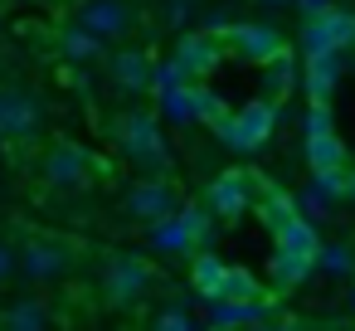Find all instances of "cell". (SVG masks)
Wrapping results in <instances>:
<instances>
[{
	"label": "cell",
	"mask_w": 355,
	"mask_h": 331,
	"mask_svg": "<svg viewBox=\"0 0 355 331\" xmlns=\"http://www.w3.org/2000/svg\"><path fill=\"white\" fill-rule=\"evenodd\" d=\"M112 142H117V151H122L132 166H141V171H151V176H161V171L171 166L161 122H156L151 112H141V108H132V112H122V117L112 122Z\"/></svg>",
	"instance_id": "1"
},
{
	"label": "cell",
	"mask_w": 355,
	"mask_h": 331,
	"mask_svg": "<svg viewBox=\"0 0 355 331\" xmlns=\"http://www.w3.org/2000/svg\"><path fill=\"white\" fill-rule=\"evenodd\" d=\"M272 127H277V103H268V98L248 103L239 112H219L214 117V137L224 146H234V151H263L268 137H272Z\"/></svg>",
	"instance_id": "2"
},
{
	"label": "cell",
	"mask_w": 355,
	"mask_h": 331,
	"mask_svg": "<svg viewBox=\"0 0 355 331\" xmlns=\"http://www.w3.org/2000/svg\"><path fill=\"white\" fill-rule=\"evenodd\" d=\"M73 268V244L69 239H54V234H30L20 248H15V273L30 278V282H54Z\"/></svg>",
	"instance_id": "3"
},
{
	"label": "cell",
	"mask_w": 355,
	"mask_h": 331,
	"mask_svg": "<svg viewBox=\"0 0 355 331\" xmlns=\"http://www.w3.org/2000/svg\"><path fill=\"white\" fill-rule=\"evenodd\" d=\"M156 282V268L137 253H107L103 258V292L112 307H137Z\"/></svg>",
	"instance_id": "4"
},
{
	"label": "cell",
	"mask_w": 355,
	"mask_h": 331,
	"mask_svg": "<svg viewBox=\"0 0 355 331\" xmlns=\"http://www.w3.org/2000/svg\"><path fill=\"white\" fill-rule=\"evenodd\" d=\"M350 44H355V15L350 10H336V6L306 10V25H302L306 54H345Z\"/></svg>",
	"instance_id": "5"
},
{
	"label": "cell",
	"mask_w": 355,
	"mask_h": 331,
	"mask_svg": "<svg viewBox=\"0 0 355 331\" xmlns=\"http://www.w3.org/2000/svg\"><path fill=\"white\" fill-rule=\"evenodd\" d=\"M98 171H103L98 156L88 146H78V142H54L44 151V180L54 190H83V185H93Z\"/></svg>",
	"instance_id": "6"
},
{
	"label": "cell",
	"mask_w": 355,
	"mask_h": 331,
	"mask_svg": "<svg viewBox=\"0 0 355 331\" xmlns=\"http://www.w3.org/2000/svg\"><path fill=\"white\" fill-rule=\"evenodd\" d=\"M253 195H258V176H253V171H224V176L209 180L205 205H209L214 219H239Z\"/></svg>",
	"instance_id": "7"
},
{
	"label": "cell",
	"mask_w": 355,
	"mask_h": 331,
	"mask_svg": "<svg viewBox=\"0 0 355 331\" xmlns=\"http://www.w3.org/2000/svg\"><path fill=\"white\" fill-rule=\"evenodd\" d=\"M306 161H311V171L345 166V146L336 137V122H331L326 103H311V112H306Z\"/></svg>",
	"instance_id": "8"
},
{
	"label": "cell",
	"mask_w": 355,
	"mask_h": 331,
	"mask_svg": "<svg viewBox=\"0 0 355 331\" xmlns=\"http://www.w3.org/2000/svg\"><path fill=\"white\" fill-rule=\"evenodd\" d=\"M219 44H229V49H239L248 64H268L272 54H282L287 44H282V35L272 30V25H258V20H243V25H229L224 35H219Z\"/></svg>",
	"instance_id": "9"
},
{
	"label": "cell",
	"mask_w": 355,
	"mask_h": 331,
	"mask_svg": "<svg viewBox=\"0 0 355 331\" xmlns=\"http://www.w3.org/2000/svg\"><path fill=\"white\" fill-rule=\"evenodd\" d=\"M175 205H180V200H175V185L161 180V176H151V180H132V190L122 195V210H127L132 219H141V224L171 214Z\"/></svg>",
	"instance_id": "10"
},
{
	"label": "cell",
	"mask_w": 355,
	"mask_h": 331,
	"mask_svg": "<svg viewBox=\"0 0 355 331\" xmlns=\"http://www.w3.org/2000/svg\"><path fill=\"white\" fill-rule=\"evenodd\" d=\"M40 132V103L25 88H0V137H35Z\"/></svg>",
	"instance_id": "11"
},
{
	"label": "cell",
	"mask_w": 355,
	"mask_h": 331,
	"mask_svg": "<svg viewBox=\"0 0 355 331\" xmlns=\"http://www.w3.org/2000/svg\"><path fill=\"white\" fill-rule=\"evenodd\" d=\"M78 25L93 30L98 40H122L137 25V15L127 10V0H88V6L78 10Z\"/></svg>",
	"instance_id": "12"
},
{
	"label": "cell",
	"mask_w": 355,
	"mask_h": 331,
	"mask_svg": "<svg viewBox=\"0 0 355 331\" xmlns=\"http://www.w3.org/2000/svg\"><path fill=\"white\" fill-rule=\"evenodd\" d=\"M340 200H345V166H336V171H311L306 190L297 195V205H302L311 219H321V214L336 210Z\"/></svg>",
	"instance_id": "13"
},
{
	"label": "cell",
	"mask_w": 355,
	"mask_h": 331,
	"mask_svg": "<svg viewBox=\"0 0 355 331\" xmlns=\"http://www.w3.org/2000/svg\"><path fill=\"white\" fill-rule=\"evenodd\" d=\"M107 74H112V83H117L122 93H146V88H151V59H146L141 49H117V54L107 59Z\"/></svg>",
	"instance_id": "14"
},
{
	"label": "cell",
	"mask_w": 355,
	"mask_h": 331,
	"mask_svg": "<svg viewBox=\"0 0 355 331\" xmlns=\"http://www.w3.org/2000/svg\"><path fill=\"white\" fill-rule=\"evenodd\" d=\"M59 49H64V59H69V64H78V69H88V64H103V59H107V40H98V35H93V30H83L78 20H73V25H64Z\"/></svg>",
	"instance_id": "15"
},
{
	"label": "cell",
	"mask_w": 355,
	"mask_h": 331,
	"mask_svg": "<svg viewBox=\"0 0 355 331\" xmlns=\"http://www.w3.org/2000/svg\"><path fill=\"white\" fill-rule=\"evenodd\" d=\"M175 64L185 69V78H200V74H209L214 64H219V35H190V40H180V49H175Z\"/></svg>",
	"instance_id": "16"
},
{
	"label": "cell",
	"mask_w": 355,
	"mask_h": 331,
	"mask_svg": "<svg viewBox=\"0 0 355 331\" xmlns=\"http://www.w3.org/2000/svg\"><path fill=\"white\" fill-rule=\"evenodd\" d=\"M336 83H340V54H306V98L331 103Z\"/></svg>",
	"instance_id": "17"
},
{
	"label": "cell",
	"mask_w": 355,
	"mask_h": 331,
	"mask_svg": "<svg viewBox=\"0 0 355 331\" xmlns=\"http://www.w3.org/2000/svg\"><path fill=\"white\" fill-rule=\"evenodd\" d=\"M59 316L40 302V297H20V302H10L6 312H0V326L6 331H44V326H54Z\"/></svg>",
	"instance_id": "18"
},
{
	"label": "cell",
	"mask_w": 355,
	"mask_h": 331,
	"mask_svg": "<svg viewBox=\"0 0 355 331\" xmlns=\"http://www.w3.org/2000/svg\"><path fill=\"white\" fill-rule=\"evenodd\" d=\"M146 234H151V248H161V253H195V239H190V229H185V219L175 210L151 219Z\"/></svg>",
	"instance_id": "19"
},
{
	"label": "cell",
	"mask_w": 355,
	"mask_h": 331,
	"mask_svg": "<svg viewBox=\"0 0 355 331\" xmlns=\"http://www.w3.org/2000/svg\"><path fill=\"white\" fill-rule=\"evenodd\" d=\"M224 278H229V263H224V258H214L209 248H195V258H190V282H195V292H200L205 302H214V297H219Z\"/></svg>",
	"instance_id": "20"
},
{
	"label": "cell",
	"mask_w": 355,
	"mask_h": 331,
	"mask_svg": "<svg viewBox=\"0 0 355 331\" xmlns=\"http://www.w3.org/2000/svg\"><path fill=\"white\" fill-rule=\"evenodd\" d=\"M311 273H326V278H355V248H350V244H316Z\"/></svg>",
	"instance_id": "21"
},
{
	"label": "cell",
	"mask_w": 355,
	"mask_h": 331,
	"mask_svg": "<svg viewBox=\"0 0 355 331\" xmlns=\"http://www.w3.org/2000/svg\"><path fill=\"white\" fill-rule=\"evenodd\" d=\"M151 326H161V331H190V326H195V316H190L185 307H175V302H171L166 312H156V316H151Z\"/></svg>",
	"instance_id": "22"
},
{
	"label": "cell",
	"mask_w": 355,
	"mask_h": 331,
	"mask_svg": "<svg viewBox=\"0 0 355 331\" xmlns=\"http://www.w3.org/2000/svg\"><path fill=\"white\" fill-rule=\"evenodd\" d=\"M10 278H15V244L0 239V282H10Z\"/></svg>",
	"instance_id": "23"
},
{
	"label": "cell",
	"mask_w": 355,
	"mask_h": 331,
	"mask_svg": "<svg viewBox=\"0 0 355 331\" xmlns=\"http://www.w3.org/2000/svg\"><path fill=\"white\" fill-rule=\"evenodd\" d=\"M345 200H355V176H345Z\"/></svg>",
	"instance_id": "24"
},
{
	"label": "cell",
	"mask_w": 355,
	"mask_h": 331,
	"mask_svg": "<svg viewBox=\"0 0 355 331\" xmlns=\"http://www.w3.org/2000/svg\"><path fill=\"white\" fill-rule=\"evenodd\" d=\"M258 6H292V0H258Z\"/></svg>",
	"instance_id": "25"
},
{
	"label": "cell",
	"mask_w": 355,
	"mask_h": 331,
	"mask_svg": "<svg viewBox=\"0 0 355 331\" xmlns=\"http://www.w3.org/2000/svg\"><path fill=\"white\" fill-rule=\"evenodd\" d=\"M350 316H355V278H350Z\"/></svg>",
	"instance_id": "26"
}]
</instances>
